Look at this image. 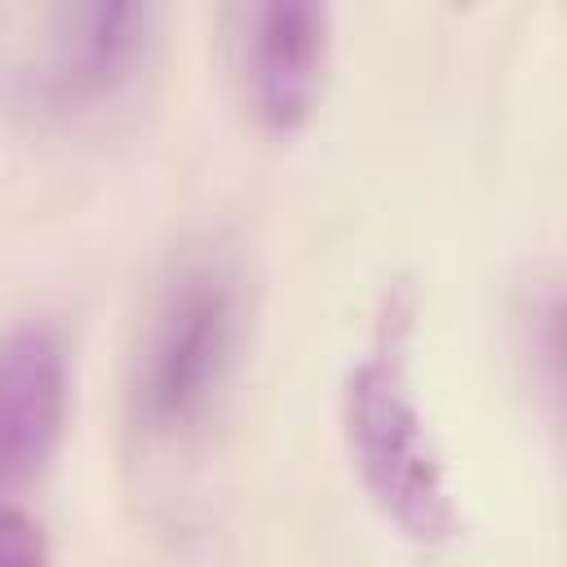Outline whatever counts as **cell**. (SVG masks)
<instances>
[{
    "mask_svg": "<svg viewBox=\"0 0 567 567\" xmlns=\"http://www.w3.org/2000/svg\"><path fill=\"white\" fill-rule=\"evenodd\" d=\"M341 430L372 505L416 545H443L461 532L443 452L416 408L399 341L354 363L341 385Z\"/></svg>",
    "mask_w": 567,
    "mask_h": 567,
    "instance_id": "1",
    "label": "cell"
},
{
    "mask_svg": "<svg viewBox=\"0 0 567 567\" xmlns=\"http://www.w3.org/2000/svg\"><path fill=\"white\" fill-rule=\"evenodd\" d=\"M235 346V284L217 266L186 270L164 297L142 350L137 412L151 430L190 425L221 385Z\"/></svg>",
    "mask_w": 567,
    "mask_h": 567,
    "instance_id": "2",
    "label": "cell"
},
{
    "mask_svg": "<svg viewBox=\"0 0 567 567\" xmlns=\"http://www.w3.org/2000/svg\"><path fill=\"white\" fill-rule=\"evenodd\" d=\"M239 53H244V93L252 115L270 133H292L310 120L328 44H332V13L323 4H252L239 13Z\"/></svg>",
    "mask_w": 567,
    "mask_h": 567,
    "instance_id": "3",
    "label": "cell"
},
{
    "mask_svg": "<svg viewBox=\"0 0 567 567\" xmlns=\"http://www.w3.org/2000/svg\"><path fill=\"white\" fill-rule=\"evenodd\" d=\"M66 425V350L49 323L0 337V492L31 483Z\"/></svg>",
    "mask_w": 567,
    "mask_h": 567,
    "instance_id": "4",
    "label": "cell"
},
{
    "mask_svg": "<svg viewBox=\"0 0 567 567\" xmlns=\"http://www.w3.org/2000/svg\"><path fill=\"white\" fill-rule=\"evenodd\" d=\"M146 4H80L58 13L49 58L40 66V93L53 106H80L111 97L137 66L151 35Z\"/></svg>",
    "mask_w": 567,
    "mask_h": 567,
    "instance_id": "5",
    "label": "cell"
},
{
    "mask_svg": "<svg viewBox=\"0 0 567 567\" xmlns=\"http://www.w3.org/2000/svg\"><path fill=\"white\" fill-rule=\"evenodd\" d=\"M0 567H49L44 527L18 505H0Z\"/></svg>",
    "mask_w": 567,
    "mask_h": 567,
    "instance_id": "6",
    "label": "cell"
}]
</instances>
